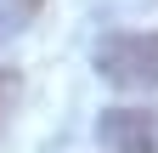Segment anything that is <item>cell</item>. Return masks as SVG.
Returning a JSON list of instances; mask_svg holds the SVG:
<instances>
[{"mask_svg": "<svg viewBox=\"0 0 158 153\" xmlns=\"http://www.w3.org/2000/svg\"><path fill=\"white\" fill-rule=\"evenodd\" d=\"M102 153H158V108H102Z\"/></svg>", "mask_w": 158, "mask_h": 153, "instance_id": "obj_2", "label": "cell"}, {"mask_svg": "<svg viewBox=\"0 0 158 153\" xmlns=\"http://www.w3.org/2000/svg\"><path fill=\"white\" fill-rule=\"evenodd\" d=\"M96 74L118 91H158V34H107L96 46Z\"/></svg>", "mask_w": 158, "mask_h": 153, "instance_id": "obj_1", "label": "cell"}, {"mask_svg": "<svg viewBox=\"0 0 158 153\" xmlns=\"http://www.w3.org/2000/svg\"><path fill=\"white\" fill-rule=\"evenodd\" d=\"M40 6H45V0H0V40L17 34V28H28L40 17Z\"/></svg>", "mask_w": 158, "mask_h": 153, "instance_id": "obj_3", "label": "cell"}, {"mask_svg": "<svg viewBox=\"0 0 158 153\" xmlns=\"http://www.w3.org/2000/svg\"><path fill=\"white\" fill-rule=\"evenodd\" d=\"M17 97H23V85H17V74H11V68H0V125L11 119V108H17Z\"/></svg>", "mask_w": 158, "mask_h": 153, "instance_id": "obj_4", "label": "cell"}]
</instances>
